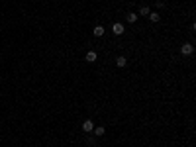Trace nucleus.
Instances as JSON below:
<instances>
[{
	"mask_svg": "<svg viewBox=\"0 0 196 147\" xmlns=\"http://www.w3.org/2000/svg\"><path fill=\"white\" fill-rule=\"evenodd\" d=\"M124 30H126V28H124L120 22H116L114 26H112V32H114L116 35H122V34H124Z\"/></svg>",
	"mask_w": 196,
	"mask_h": 147,
	"instance_id": "2",
	"label": "nucleus"
},
{
	"mask_svg": "<svg viewBox=\"0 0 196 147\" xmlns=\"http://www.w3.org/2000/svg\"><path fill=\"white\" fill-rule=\"evenodd\" d=\"M94 141H96V139H94V137H92V136H90V137H88V139H87V143H88V145H94Z\"/></svg>",
	"mask_w": 196,
	"mask_h": 147,
	"instance_id": "11",
	"label": "nucleus"
},
{
	"mask_svg": "<svg viewBox=\"0 0 196 147\" xmlns=\"http://www.w3.org/2000/svg\"><path fill=\"white\" fill-rule=\"evenodd\" d=\"M126 63H128L126 57H118V59H116V65H118V67H126Z\"/></svg>",
	"mask_w": 196,
	"mask_h": 147,
	"instance_id": "10",
	"label": "nucleus"
},
{
	"mask_svg": "<svg viewBox=\"0 0 196 147\" xmlns=\"http://www.w3.org/2000/svg\"><path fill=\"white\" fill-rule=\"evenodd\" d=\"M106 134V127H102V125H98V127H94V136H104Z\"/></svg>",
	"mask_w": 196,
	"mask_h": 147,
	"instance_id": "7",
	"label": "nucleus"
},
{
	"mask_svg": "<svg viewBox=\"0 0 196 147\" xmlns=\"http://www.w3.org/2000/svg\"><path fill=\"white\" fill-rule=\"evenodd\" d=\"M128 22H130V24L137 22V14H135V12H130V14H128Z\"/></svg>",
	"mask_w": 196,
	"mask_h": 147,
	"instance_id": "8",
	"label": "nucleus"
},
{
	"mask_svg": "<svg viewBox=\"0 0 196 147\" xmlns=\"http://www.w3.org/2000/svg\"><path fill=\"white\" fill-rule=\"evenodd\" d=\"M104 32H106V30H104V28H102V26H96V28H94V32H92V34L96 35V37H102V35H104Z\"/></svg>",
	"mask_w": 196,
	"mask_h": 147,
	"instance_id": "6",
	"label": "nucleus"
},
{
	"mask_svg": "<svg viewBox=\"0 0 196 147\" xmlns=\"http://www.w3.org/2000/svg\"><path fill=\"white\" fill-rule=\"evenodd\" d=\"M147 18H149V20H151L153 24H157L159 20H161V16H159L157 12H149V16H147Z\"/></svg>",
	"mask_w": 196,
	"mask_h": 147,
	"instance_id": "5",
	"label": "nucleus"
},
{
	"mask_svg": "<svg viewBox=\"0 0 196 147\" xmlns=\"http://www.w3.org/2000/svg\"><path fill=\"white\" fill-rule=\"evenodd\" d=\"M180 53H182V55H192V53H194V45H192V43H185V45L180 47Z\"/></svg>",
	"mask_w": 196,
	"mask_h": 147,
	"instance_id": "1",
	"label": "nucleus"
},
{
	"mask_svg": "<svg viewBox=\"0 0 196 147\" xmlns=\"http://www.w3.org/2000/svg\"><path fill=\"white\" fill-rule=\"evenodd\" d=\"M84 59H87L88 63H94L96 61V51H88L87 55H84Z\"/></svg>",
	"mask_w": 196,
	"mask_h": 147,
	"instance_id": "4",
	"label": "nucleus"
},
{
	"mask_svg": "<svg viewBox=\"0 0 196 147\" xmlns=\"http://www.w3.org/2000/svg\"><path fill=\"white\" fill-rule=\"evenodd\" d=\"M149 8H147V6H141V8H139V12H137V14H139V16H149Z\"/></svg>",
	"mask_w": 196,
	"mask_h": 147,
	"instance_id": "9",
	"label": "nucleus"
},
{
	"mask_svg": "<svg viewBox=\"0 0 196 147\" xmlns=\"http://www.w3.org/2000/svg\"><path fill=\"white\" fill-rule=\"evenodd\" d=\"M82 129L90 134V131L94 129V122H90V120H87V122H82Z\"/></svg>",
	"mask_w": 196,
	"mask_h": 147,
	"instance_id": "3",
	"label": "nucleus"
}]
</instances>
